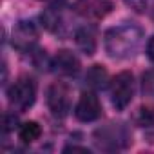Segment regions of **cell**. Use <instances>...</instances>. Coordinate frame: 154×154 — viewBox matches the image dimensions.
Instances as JSON below:
<instances>
[{
  "label": "cell",
  "mask_w": 154,
  "mask_h": 154,
  "mask_svg": "<svg viewBox=\"0 0 154 154\" xmlns=\"http://www.w3.org/2000/svg\"><path fill=\"white\" fill-rule=\"evenodd\" d=\"M63 150H65V152H69V150H80V152H89V150H87L85 147H65Z\"/></svg>",
  "instance_id": "obj_19"
},
{
  "label": "cell",
  "mask_w": 154,
  "mask_h": 154,
  "mask_svg": "<svg viewBox=\"0 0 154 154\" xmlns=\"http://www.w3.org/2000/svg\"><path fill=\"white\" fill-rule=\"evenodd\" d=\"M40 134H42V129H40V125H38L36 122H26V123L20 127V131H18V136H20V140H22L24 143H33V141H36V140L40 138Z\"/></svg>",
  "instance_id": "obj_13"
},
{
  "label": "cell",
  "mask_w": 154,
  "mask_h": 154,
  "mask_svg": "<svg viewBox=\"0 0 154 154\" xmlns=\"http://www.w3.org/2000/svg\"><path fill=\"white\" fill-rule=\"evenodd\" d=\"M94 141L98 143L100 149H105V150H118V149H123L129 145L131 141V136H129V131L123 123H109L102 129L96 131L94 134Z\"/></svg>",
  "instance_id": "obj_3"
},
{
  "label": "cell",
  "mask_w": 154,
  "mask_h": 154,
  "mask_svg": "<svg viewBox=\"0 0 154 154\" xmlns=\"http://www.w3.org/2000/svg\"><path fill=\"white\" fill-rule=\"evenodd\" d=\"M74 40H76V45L85 54H94V51H96V33H94L93 27H89V26L80 27L74 35Z\"/></svg>",
  "instance_id": "obj_10"
},
{
  "label": "cell",
  "mask_w": 154,
  "mask_h": 154,
  "mask_svg": "<svg viewBox=\"0 0 154 154\" xmlns=\"http://www.w3.org/2000/svg\"><path fill=\"white\" fill-rule=\"evenodd\" d=\"M51 67L54 69V72L63 74V76H72L80 71V62L71 51H58L56 56L51 62Z\"/></svg>",
  "instance_id": "obj_9"
},
{
  "label": "cell",
  "mask_w": 154,
  "mask_h": 154,
  "mask_svg": "<svg viewBox=\"0 0 154 154\" xmlns=\"http://www.w3.org/2000/svg\"><path fill=\"white\" fill-rule=\"evenodd\" d=\"M134 94V80L129 71L116 74V78L111 82V102L118 111H123Z\"/></svg>",
  "instance_id": "obj_4"
},
{
  "label": "cell",
  "mask_w": 154,
  "mask_h": 154,
  "mask_svg": "<svg viewBox=\"0 0 154 154\" xmlns=\"http://www.w3.org/2000/svg\"><path fill=\"white\" fill-rule=\"evenodd\" d=\"M127 4L138 13H147L150 8H154V0H127Z\"/></svg>",
  "instance_id": "obj_16"
},
{
  "label": "cell",
  "mask_w": 154,
  "mask_h": 154,
  "mask_svg": "<svg viewBox=\"0 0 154 154\" xmlns=\"http://www.w3.org/2000/svg\"><path fill=\"white\" fill-rule=\"evenodd\" d=\"M15 123H17V118H15V116H11V114H6V116H4V131H6V132L13 131V129H15Z\"/></svg>",
  "instance_id": "obj_17"
},
{
  "label": "cell",
  "mask_w": 154,
  "mask_h": 154,
  "mask_svg": "<svg viewBox=\"0 0 154 154\" xmlns=\"http://www.w3.org/2000/svg\"><path fill=\"white\" fill-rule=\"evenodd\" d=\"M47 105L53 116L65 118L71 111V89L62 82H54L47 89Z\"/></svg>",
  "instance_id": "obj_5"
},
{
  "label": "cell",
  "mask_w": 154,
  "mask_h": 154,
  "mask_svg": "<svg viewBox=\"0 0 154 154\" xmlns=\"http://www.w3.org/2000/svg\"><path fill=\"white\" fill-rule=\"evenodd\" d=\"M141 89H143L145 96L154 98V69H150V71H147L143 74V78H141Z\"/></svg>",
  "instance_id": "obj_15"
},
{
  "label": "cell",
  "mask_w": 154,
  "mask_h": 154,
  "mask_svg": "<svg viewBox=\"0 0 154 154\" xmlns=\"http://www.w3.org/2000/svg\"><path fill=\"white\" fill-rule=\"evenodd\" d=\"M112 9V0H74V11L87 20H102Z\"/></svg>",
  "instance_id": "obj_6"
},
{
  "label": "cell",
  "mask_w": 154,
  "mask_h": 154,
  "mask_svg": "<svg viewBox=\"0 0 154 154\" xmlns=\"http://www.w3.org/2000/svg\"><path fill=\"white\" fill-rule=\"evenodd\" d=\"M143 42V31L136 24H122L105 33V51L111 58H131L138 53Z\"/></svg>",
  "instance_id": "obj_1"
},
{
  "label": "cell",
  "mask_w": 154,
  "mask_h": 154,
  "mask_svg": "<svg viewBox=\"0 0 154 154\" xmlns=\"http://www.w3.org/2000/svg\"><path fill=\"white\" fill-rule=\"evenodd\" d=\"M102 114L100 100L94 93H84L74 107V116L80 122H94Z\"/></svg>",
  "instance_id": "obj_8"
},
{
  "label": "cell",
  "mask_w": 154,
  "mask_h": 154,
  "mask_svg": "<svg viewBox=\"0 0 154 154\" xmlns=\"http://www.w3.org/2000/svg\"><path fill=\"white\" fill-rule=\"evenodd\" d=\"M147 54H149V58L154 62V36L149 40V44H147Z\"/></svg>",
  "instance_id": "obj_18"
},
{
  "label": "cell",
  "mask_w": 154,
  "mask_h": 154,
  "mask_svg": "<svg viewBox=\"0 0 154 154\" xmlns=\"http://www.w3.org/2000/svg\"><path fill=\"white\" fill-rule=\"evenodd\" d=\"M42 24L51 33H62V27L65 26L63 20H62V13H60L58 8H49L45 13H42Z\"/></svg>",
  "instance_id": "obj_11"
},
{
  "label": "cell",
  "mask_w": 154,
  "mask_h": 154,
  "mask_svg": "<svg viewBox=\"0 0 154 154\" xmlns=\"http://www.w3.org/2000/svg\"><path fill=\"white\" fill-rule=\"evenodd\" d=\"M134 122L140 127H152L154 125V109L152 107H140L134 114Z\"/></svg>",
  "instance_id": "obj_14"
},
{
  "label": "cell",
  "mask_w": 154,
  "mask_h": 154,
  "mask_svg": "<svg viewBox=\"0 0 154 154\" xmlns=\"http://www.w3.org/2000/svg\"><path fill=\"white\" fill-rule=\"evenodd\" d=\"M36 40H38V31H36V27H35L33 22L22 20L13 29V45L18 51H24V53L31 51L35 47Z\"/></svg>",
  "instance_id": "obj_7"
},
{
  "label": "cell",
  "mask_w": 154,
  "mask_h": 154,
  "mask_svg": "<svg viewBox=\"0 0 154 154\" xmlns=\"http://www.w3.org/2000/svg\"><path fill=\"white\" fill-rule=\"evenodd\" d=\"M36 100V84L35 80L22 76L8 89V102L17 111H27Z\"/></svg>",
  "instance_id": "obj_2"
},
{
  "label": "cell",
  "mask_w": 154,
  "mask_h": 154,
  "mask_svg": "<svg viewBox=\"0 0 154 154\" xmlns=\"http://www.w3.org/2000/svg\"><path fill=\"white\" fill-rule=\"evenodd\" d=\"M85 82L93 89H102L107 82V71L102 65H93L85 74Z\"/></svg>",
  "instance_id": "obj_12"
}]
</instances>
